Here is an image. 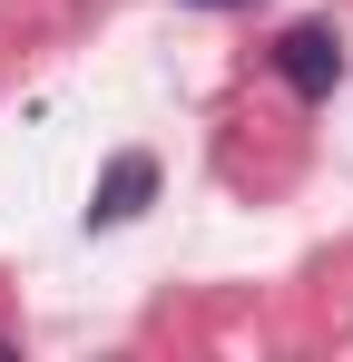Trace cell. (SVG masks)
<instances>
[{
    "label": "cell",
    "mask_w": 353,
    "mask_h": 362,
    "mask_svg": "<svg viewBox=\"0 0 353 362\" xmlns=\"http://www.w3.org/2000/svg\"><path fill=\"white\" fill-rule=\"evenodd\" d=\"M275 69H285L294 98H334V88H344V40H334L324 20H294L285 40H275Z\"/></svg>",
    "instance_id": "obj_1"
},
{
    "label": "cell",
    "mask_w": 353,
    "mask_h": 362,
    "mask_svg": "<svg viewBox=\"0 0 353 362\" xmlns=\"http://www.w3.org/2000/svg\"><path fill=\"white\" fill-rule=\"evenodd\" d=\"M147 196H157V157H118L108 177H99V196H89V226H128V216H147Z\"/></svg>",
    "instance_id": "obj_2"
},
{
    "label": "cell",
    "mask_w": 353,
    "mask_h": 362,
    "mask_svg": "<svg viewBox=\"0 0 353 362\" xmlns=\"http://www.w3.org/2000/svg\"><path fill=\"white\" fill-rule=\"evenodd\" d=\"M196 10H245V0H196Z\"/></svg>",
    "instance_id": "obj_3"
}]
</instances>
